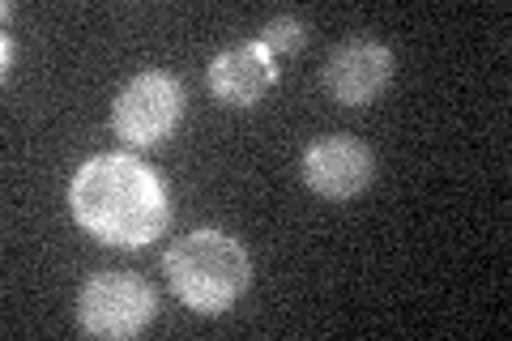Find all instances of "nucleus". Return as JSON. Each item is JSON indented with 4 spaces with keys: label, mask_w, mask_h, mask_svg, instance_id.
<instances>
[{
    "label": "nucleus",
    "mask_w": 512,
    "mask_h": 341,
    "mask_svg": "<svg viewBox=\"0 0 512 341\" xmlns=\"http://www.w3.org/2000/svg\"><path fill=\"white\" fill-rule=\"evenodd\" d=\"M69 209L77 226L107 248H146L171 218L163 180L133 154H99L82 162L69 184Z\"/></svg>",
    "instance_id": "nucleus-1"
},
{
    "label": "nucleus",
    "mask_w": 512,
    "mask_h": 341,
    "mask_svg": "<svg viewBox=\"0 0 512 341\" xmlns=\"http://www.w3.org/2000/svg\"><path fill=\"white\" fill-rule=\"evenodd\" d=\"M163 273L175 299L201 316H222L239 303L252 282V261L244 243L227 231H188L163 256Z\"/></svg>",
    "instance_id": "nucleus-2"
},
{
    "label": "nucleus",
    "mask_w": 512,
    "mask_h": 341,
    "mask_svg": "<svg viewBox=\"0 0 512 341\" xmlns=\"http://www.w3.org/2000/svg\"><path fill=\"white\" fill-rule=\"evenodd\" d=\"M158 316V295L141 273L103 269L82 286L77 295V324L90 337H116L128 341Z\"/></svg>",
    "instance_id": "nucleus-3"
},
{
    "label": "nucleus",
    "mask_w": 512,
    "mask_h": 341,
    "mask_svg": "<svg viewBox=\"0 0 512 341\" xmlns=\"http://www.w3.org/2000/svg\"><path fill=\"white\" fill-rule=\"evenodd\" d=\"M184 120V90L180 81L163 69H146L137 73L128 86L116 94L111 107V128L124 145L133 150H154L163 145Z\"/></svg>",
    "instance_id": "nucleus-4"
},
{
    "label": "nucleus",
    "mask_w": 512,
    "mask_h": 341,
    "mask_svg": "<svg viewBox=\"0 0 512 341\" xmlns=\"http://www.w3.org/2000/svg\"><path fill=\"white\" fill-rule=\"evenodd\" d=\"M397 60L384 43L376 39H346L342 47H333L325 69H320V86L333 103L342 107H367L376 103L393 81Z\"/></svg>",
    "instance_id": "nucleus-5"
},
{
    "label": "nucleus",
    "mask_w": 512,
    "mask_h": 341,
    "mask_svg": "<svg viewBox=\"0 0 512 341\" xmlns=\"http://www.w3.org/2000/svg\"><path fill=\"white\" fill-rule=\"evenodd\" d=\"M299 175H303V184H308L316 197L350 201V197H359V192L372 184L376 158L359 137L333 133V137H320V141H312L308 150H303Z\"/></svg>",
    "instance_id": "nucleus-6"
},
{
    "label": "nucleus",
    "mask_w": 512,
    "mask_h": 341,
    "mask_svg": "<svg viewBox=\"0 0 512 341\" xmlns=\"http://www.w3.org/2000/svg\"><path fill=\"white\" fill-rule=\"evenodd\" d=\"M274 52L252 39V43H239V47H227V52H218L210 60V69H205V81H210V94L218 103L227 107H252L261 103L269 86H274Z\"/></svg>",
    "instance_id": "nucleus-7"
},
{
    "label": "nucleus",
    "mask_w": 512,
    "mask_h": 341,
    "mask_svg": "<svg viewBox=\"0 0 512 341\" xmlns=\"http://www.w3.org/2000/svg\"><path fill=\"white\" fill-rule=\"evenodd\" d=\"M303 39H308V30H303V22H295V18H274V22L261 30V43H265L274 56H278V52H299Z\"/></svg>",
    "instance_id": "nucleus-8"
}]
</instances>
